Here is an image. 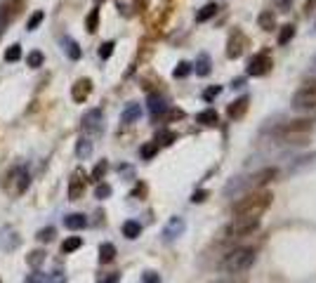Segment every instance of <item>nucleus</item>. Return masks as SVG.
I'll return each instance as SVG.
<instances>
[{
    "instance_id": "obj_1",
    "label": "nucleus",
    "mask_w": 316,
    "mask_h": 283,
    "mask_svg": "<svg viewBox=\"0 0 316 283\" xmlns=\"http://www.w3.org/2000/svg\"><path fill=\"white\" fill-rule=\"evenodd\" d=\"M272 191H265V189L248 191L238 203H234V215L236 217H259L272 205Z\"/></svg>"
},
{
    "instance_id": "obj_2",
    "label": "nucleus",
    "mask_w": 316,
    "mask_h": 283,
    "mask_svg": "<svg viewBox=\"0 0 316 283\" xmlns=\"http://www.w3.org/2000/svg\"><path fill=\"white\" fill-rule=\"evenodd\" d=\"M309 135H311V121L309 118L290 121L279 130V139L286 142V144H304Z\"/></svg>"
},
{
    "instance_id": "obj_3",
    "label": "nucleus",
    "mask_w": 316,
    "mask_h": 283,
    "mask_svg": "<svg viewBox=\"0 0 316 283\" xmlns=\"http://www.w3.org/2000/svg\"><path fill=\"white\" fill-rule=\"evenodd\" d=\"M255 248H236L234 253L227 255L224 260V271L229 274H243L255 264Z\"/></svg>"
},
{
    "instance_id": "obj_4",
    "label": "nucleus",
    "mask_w": 316,
    "mask_h": 283,
    "mask_svg": "<svg viewBox=\"0 0 316 283\" xmlns=\"http://www.w3.org/2000/svg\"><path fill=\"white\" fill-rule=\"evenodd\" d=\"M295 111H316V80H307L293 97Z\"/></svg>"
},
{
    "instance_id": "obj_5",
    "label": "nucleus",
    "mask_w": 316,
    "mask_h": 283,
    "mask_svg": "<svg viewBox=\"0 0 316 283\" xmlns=\"http://www.w3.org/2000/svg\"><path fill=\"white\" fill-rule=\"evenodd\" d=\"M31 184V175L26 167H12L8 175V180H5V187L10 189V194H15V196H19V194H24L26 189H29Z\"/></svg>"
},
{
    "instance_id": "obj_6",
    "label": "nucleus",
    "mask_w": 316,
    "mask_h": 283,
    "mask_svg": "<svg viewBox=\"0 0 316 283\" xmlns=\"http://www.w3.org/2000/svg\"><path fill=\"white\" fill-rule=\"evenodd\" d=\"M257 227H259V217H234V222L227 227L224 234L229 239H243V236H250Z\"/></svg>"
},
{
    "instance_id": "obj_7",
    "label": "nucleus",
    "mask_w": 316,
    "mask_h": 283,
    "mask_svg": "<svg viewBox=\"0 0 316 283\" xmlns=\"http://www.w3.org/2000/svg\"><path fill=\"white\" fill-rule=\"evenodd\" d=\"M80 128H83L85 135H99L104 130V114H101V109L87 111L85 116H83V121H80Z\"/></svg>"
},
{
    "instance_id": "obj_8",
    "label": "nucleus",
    "mask_w": 316,
    "mask_h": 283,
    "mask_svg": "<svg viewBox=\"0 0 316 283\" xmlns=\"http://www.w3.org/2000/svg\"><path fill=\"white\" fill-rule=\"evenodd\" d=\"M269 69H272V54L267 50L257 52V54L248 62V76H252V78H259V76L269 73Z\"/></svg>"
},
{
    "instance_id": "obj_9",
    "label": "nucleus",
    "mask_w": 316,
    "mask_h": 283,
    "mask_svg": "<svg viewBox=\"0 0 316 283\" xmlns=\"http://www.w3.org/2000/svg\"><path fill=\"white\" fill-rule=\"evenodd\" d=\"M276 177H279V170H276V167H262L259 173H255L250 180L245 182V187L250 189V191H257V189H262L265 184L274 182Z\"/></svg>"
},
{
    "instance_id": "obj_10",
    "label": "nucleus",
    "mask_w": 316,
    "mask_h": 283,
    "mask_svg": "<svg viewBox=\"0 0 316 283\" xmlns=\"http://www.w3.org/2000/svg\"><path fill=\"white\" fill-rule=\"evenodd\" d=\"M245 36L241 33V31H234V36L229 38V43H227V57L229 59H238L241 54H243V50H245Z\"/></svg>"
},
{
    "instance_id": "obj_11",
    "label": "nucleus",
    "mask_w": 316,
    "mask_h": 283,
    "mask_svg": "<svg viewBox=\"0 0 316 283\" xmlns=\"http://www.w3.org/2000/svg\"><path fill=\"white\" fill-rule=\"evenodd\" d=\"M90 92H92V80L90 78H80V80H76L73 83V87H71V97H73V102H78V104H83L90 97Z\"/></svg>"
},
{
    "instance_id": "obj_12",
    "label": "nucleus",
    "mask_w": 316,
    "mask_h": 283,
    "mask_svg": "<svg viewBox=\"0 0 316 283\" xmlns=\"http://www.w3.org/2000/svg\"><path fill=\"white\" fill-rule=\"evenodd\" d=\"M83 191H85V173H83V170H76L71 182H69V198H71V201H78V198L83 196Z\"/></svg>"
},
{
    "instance_id": "obj_13",
    "label": "nucleus",
    "mask_w": 316,
    "mask_h": 283,
    "mask_svg": "<svg viewBox=\"0 0 316 283\" xmlns=\"http://www.w3.org/2000/svg\"><path fill=\"white\" fill-rule=\"evenodd\" d=\"M22 12V3H17V0H3L0 3V19H5V22H12L17 19Z\"/></svg>"
},
{
    "instance_id": "obj_14",
    "label": "nucleus",
    "mask_w": 316,
    "mask_h": 283,
    "mask_svg": "<svg viewBox=\"0 0 316 283\" xmlns=\"http://www.w3.org/2000/svg\"><path fill=\"white\" fill-rule=\"evenodd\" d=\"M17 243H19V236L15 234V229L12 227H3L0 229V250H15Z\"/></svg>"
},
{
    "instance_id": "obj_15",
    "label": "nucleus",
    "mask_w": 316,
    "mask_h": 283,
    "mask_svg": "<svg viewBox=\"0 0 316 283\" xmlns=\"http://www.w3.org/2000/svg\"><path fill=\"white\" fill-rule=\"evenodd\" d=\"M184 227H187V224H184V219H182V217H173L170 222H168L166 229H163V239H166V241H175L177 236L184 234Z\"/></svg>"
},
{
    "instance_id": "obj_16",
    "label": "nucleus",
    "mask_w": 316,
    "mask_h": 283,
    "mask_svg": "<svg viewBox=\"0 0 316 283\" xmlns=\"http://www.w3.org/2000/svg\"><path fill=\"white\" fill-rule=\"evenodd\" d=\"M248 104H250V97H238L236 102L231 104L229 109H227V116L231 118V121H238V118H243L245 116V111H248Z\"/></svg>"
},
{
    "instance_id": "obj_17",
    "label": "nucleus",
    "mask_w": 316,
    "mask_h": 283,
    "mask_svg": "<svg viewBox=\"0 0 316 283\" xmlns=\"http://www.w3.org/2000/svg\"><path fill=\"white\" fill-rule=\"evenodd\" d=\"M166 111H168L166 99H163L161 94H149V114H151V118L163 116Z\"/></svg>"
},
{
    "instance_id": "obj_18",
    "label": "nucleus",
    "mask_w": 316,
    "mask_h": 283,
    "mask_svg": "<svg viewBox=\"0 0 316 283\" xmlns=\"http://www.w3.org/2000/svg\"><path fill=\"white\" fill-rule=\"evenodd\" d=\"M64 224H66V229H71V232H80V229L87 227V217L83 212H71V215H66Z\"/></svg>"
},
{
    "instance_id": "obj_19",
    "label": "nucleus",
    "mask_w": 316,
    "mask_h": 283,
    "mask_svg": "<svg viewBox=\"0 0 316 283\" xmlns=\"http://www.w3.org/2000/svg\"><path fill=\"white\" fill-rule=\"evenodd\" d=\"M142 116V106L139 104H128L125 109H123V114H121V123H125V125H130V123H135L137 118Z\"/></svg>"
},
{
    "instance_id": "obj_20",
    "label": "nucleus",
    "mask_w": 316,
    "mask_h": 283,
    "mask_svg": "<svg viewBox=\"0 0 316 283\" xmlns=\"http://www.w3.org/2000/svg\"><path fill=\"white\" fill-rule=\"evenodd\" d=\"M62 45H64V52H66V57L69 59H73V62H76V59H80V54H83V52H80V45L76 43V40H73V38H62Z\"/></svg>"
},
{
    "instance_id": "obj_21",
    "label": "nucleus",
    "mask_w": 316,
    "mask_h": 283,
    "mask_svg": "<svg viewBox=\"0 0 316 283\" xmlns=\"http://www.w3.org/2000/svg\"><path fill=\"white\" fill-rule=\"evenodd\" d=\"M220 12V5L217 3H208V5H203L198 12H196V22H208V19H213V17Z\"/></svg>"
},
{
    "instance_id": "obj_22",
    "label": "nucleus",
    "mask_w": 316,
    "mask_h": 283,
    "mask_svg": "<svg viewBox=\"0 0 316 283\" xmlns=\"http://www.w3.org/2000/svg\"><path fill=\"white\" fill-rule=\"evenodd\" d=\"M116 260V246L114 243H101L99 246V262L101 264H111Z\"/></svg>"
},
{
    "instance_id": "obj_23",
    "label": "nucleus",
    "mask_w": 316,
    "mask_h": 283,
    "mask_svg": "<svg viewBox=\"0 0 316 283\" xmlns=\"http://www.w3.org/2000/svg\"><path fill=\"white\" fill-rule=\"evenodd\" d=\"M90 153H92V142L87 137H80L78 142H76V156L85 160V158H90Z\"/></svg>"
},
{
    "instance_id": "obj_24",
    "label": "nucleus",
    "mask_w": 316,
    "mask_h": 283,
    "mask_svg": "<svg viewBox=\"0 0 316 283\" xmlns=\"http://www.w3.org/2000/svg\"><path fill=\"white\" fill-rule=\"evenodd\" d=\"M139 234H142V224L135 222V219H128V222L123 224V236H125V239L132 241V239H137Z\"/></svg>"
},
{
    "instance_id": "obj_25",
    "label": "nucleus",
    "mask_w": 316,
    "mask_h": 283,
    "mask_svg": "<svg viewBox=\"0 0 316 283\" xmlns=\"http://www.w3.org/2000/svg\"><path fill=\"white\" fill-rule=\"evenodd\" d=\"M257 24H259V29H262V31H272L274 26H276V17H274L272 10H265V12L259 15Z\"/></svg>"
},
{
    "instance_id": "obj_26",
    "label": "nucleus",
    "mask_w": 316,
    "mask_h": 283,
    "mask_svg": "<svg viewBox=\"0 0 316 283\" xmlns=\"http://www.w3.org/2000/svg\"><path fill=\"white\" fill-rule=\"evenodd\" d=\"M80 246H83V239H80V236H69V239L62 243V253H64V255L76 253Z\"/></svg>"
},
{
    "instance_id": "obj_27",
    "label": "nucleus",
    "mask_w": 316,
    "mask_h": 283,
    "mask_svg": "<svg viewBox=\"0 0 316 283\" xmlns=\"http://www.w3.org/2000/svg\"><path fill=\"white\" fill-rule=\"evenodd\" d=\"M97 26H99V10L94 8V10H90V15L85 17V31L87 33H94Z\"/></svg>"
},
{
    "instance_id": "obj_28",
    "label": "nucleus",
    "mask_w": 316,
    "mask_h": 283,
    "mask_svg": "<svg viewBox=\"0 0 316 283\" xmlns=\"http://www.w3.org/2000/svg\"><path fill=\"white\" fill-rule=\"evenodd\" d=\"M196 121H198L201 125H217V111H215V109L201 111V114L196 116Z\"/></svg>"
},
{
    "instance_id": "obj_29",
    "label": "nucleus",
    "mask_w": 316,
    "mask_h": 283,
    "mask_svg": "<svg viewBox=\"0 0 316 283\" xmlns=\"http://www.w3.org/2000/svg\"><path fill=\"white\" fill-rule=\"evenodd\" d=\"M22 59V45L15 43V45H10L8 50H5V62L8 64H15V62H19Z\"/></svg>"
},
{
    "instance_id": "obj_30",
    "label": "nucleus",
    "mask_w": 316,
    "mask_h": 283,
    "mask_svg": "<svg viewBox=\"0 0 316 283\" xmlns=\"http://www.w3.org/2000/svg\"><path fill=\"white\" fill-rule=\"evenodd\" d=\"M295 38V26L293 24H286V26H281L279 31V45H288L290 40Z\"/></svg>"
},
{
    "instance_id": "obj_31",
    "label": "nucleus",
    "mask_w": 316,
    "mask_h": 283,
    "mask_svg": "<svg viewBox=\"0 0 316 283\" xmlns=\"http://www.w3.org/2000/svg\"><path fill=\"white\" fill-rule=\"evenodd\" d=\"M107 170H109V163H107V160H99V163L94 165L92 175H90V180H92L94 184H99V182L104 180V175H107Z\"/></svg>"
},
{
    "instance_id": "obj_32",
    "label": "nucleus",
    "mask_w": 316,
    "mask_h": 283,
    "mask_svg": "<svg viewBox=\"0 0 316 283\" xmlns=\"http://www.w3.org/2000/svg\"><path fill=\"white\" fill-rule=\"evenodd\" d=\"M210 57L208 54H198V59H196V73L198 76H208L210 73Z\"/></svg>"
},
{
    "instance_id": "obj_33",
    "label": "nucleus",
    "mask_w": 316,
    "mask_h": 283,
    "mask_svg": "<svg viewBox=\"0 0 316 283\" xmlns=\"http://www.w3.org/2000/svg\"><path fill=\"white\" fill-rule=\"evenodd\" d=\"M26 262H29L33 269H38L45 262V250H31V253L26 255Z\"/></svg>"
},
{
    "instance_id": "obj_34",
    "label": "nucleus",
    "mask_w": 316,
    "mask_h": 283,
    "mask_svg": "<svg viewBox=\"0 0 316 283\" xmlns=\"http://www.w3.org/2000/svg\"><path fill=\"white\" fill-rule=\"evenodd\" d=\"M43 19H45V12L43 10H38V12H33V15L29 17V22H26V31H36L40 24H43Z\"/></svg>"
},
{
    "instance_id": "obj_35",
    "label": "nucleus",
    "mask_w": 316,
    "mask_h": 283,
    "mask_svg": "<svg viewBox=\"0 0 316 283\" xmlns=\"http://www.w3.org/2000/svg\"><path fill=\"white\" fill-rule=\"evenodd\" d=\"M55 236H57V229H55V227H43V229L36 234V239L40 241V243H50Z\"/></svg>"
},
{
    "instance_id": "obj_36",
    "label": "nucleus",
    "mask_w": 316,
    "mask_h": 283,
    "mask_svg": "<svg viewBox=\"0 0 316 283\" xmlns=\"http://www.w3.org/2000/svg\"><path fill=\"white\" fill-rule=\"evenodd\" d=\"M45 62V54L40 50H33V52H29V57H26V64L31 66V69H38V66Z\"/></svg>"
},
{
    "instance_id": "obj_37",
    "label": "nucleus",
    "mask_w": 316,
    "mask_h": 283,
    "mask_svg": "<svg viewBox=\"0 0 316 283\" xmlns=\"http://www.w3.org/2000/svg\"><path fill=\"white\" fill-rule=\"evenodd\" d=\"M139 153H142L144 160H151V158H153V156L158 153V144H156V142H149V144L142 146V151H139Z\"/></svg>"
},
{
    "instance_id": "obj_38",
    "label": "nucleus",
    "mask_w": 316,
    "mask_h": 283,
    "mask_svg": "<svg viewBox=\"0 0 316 283\" xmlns=\"http://www.w3.org/2000/svg\"><path fill=\"white\" fill-rule=\"evenodd\" d=\"M189 73H191V64H187V62H180V64L175 66L173 76H175V78H187Z\"/></svg>"
},
{
    "instance_id": "obj_39",
    "label": "nucleus",
    "mask_w": 316,
    "mask_h": 283,
    "mask_svg": "<svg viewBox=\"0 0 316 283\" xmlns=\"http://www.w3.org/2000/svg\"><path fill=\"white\" fill-rule=\"evenodd\" d=\"M175 142V132L170 130H163V132H158V137H156V144H163V146H170Z\"/></svg>"
},
{
    "instance_id": "obj_40",
    "label": "nucleus",
    "mask_w": 316,
    "mask_h": 283,
    "mask_svg": "<svg viewBox=\"0 0 316 283\" xmlns=\"http://www.w3.org/2000/svg\"><path fill=\"white\" fill-rule=\"evenodd\" d=\"M111 196V187H109L107 182H99V184H97V189H94V198H109Z\"/></svg>"
},
{
    "instance_id": "obj_41",
    "label": "nucleus",
    "mask_w": 316,
    "mask_h": 283,
    "mask_svg": "<svg viewBox=\"0 0 316 283\" xmlns=\"http://www.w3.org/2000/svg\"><path fill=\"white\" fill-rule=\"evenodd\" d=\"M114 47H116L114 40H107V43L99 47V57H101V59H109L111 54H114Z\"/></svg>"
},
{
    "instance_id": "obj_42",
    "label": "nucleus",
    "mask_w": 316,
    "mask_h": 283,
    "mask_svg": "<svg viewBox=\"0 0 316 283\" xmlns=\"http://www.w3.org/2000/svg\"><path fill=\"white\" fill-rule=\"evenodd\" d=\"M182 118H184V111H182V109L166 111V121H168V123H173V121H182Z\"/></svg>"
},
{
    "instance_id": "obj_43",
    "label": "nucleus",
    "mask_w": 316,
    "mask_h": 283,
    "mask_svg": "<svg viewBox=\"0 0 316 283\" xmlns=\"http://www.w3.org/2000/svg\"><path fill=\"white\" fill-rule=\"evenodd\" d=\"M24 283H47V276L40 274V271H33V274L26 276V281Z\"/></svg>"
},
{
    "instance_id": "obj_44",
    "label": "nucleus",
    "mask_w": 316,
    "mask_h": 283,
    "mask_svg": "<svg viewBox=\"0 0 316 283\" xmlns=\"http://www.w3.org/2000/svg\"><path fill=\"white\" fill-rule=\"evenodd\" d=\"M142 283H161V276H158L156 271H146V274L142 276Z\"/></svg>"
},
{
    "instance_id": "obj_45",
    "label": "nucleus",
    "mask_w": 316,
    "mask_h": 283,
    "mask_svg": "<svg viewBox=\"0 0 316 283\" xmlns=\"http://www.w3.org/2000/svg\"><path fill=\"white\" fill-rule=\"evenodd\" d=\"M220 92H222V87H217V85H215V87H208V90L203 92V97H205V99L210 102V99H213V97H217Z\"/></svg>"
},
{
    "instance_id": "obj_46",
    "label": "nucleus",
    "mask_w": 316,
    "mask_h": 283,
    "mask_svg": "<svg viewBox=\"0 0 316 283\" xmlns=\"http://www.w3.org/2000/svg\"><path fill=\"white\" fill-rule=\"evenodd\" d=\"M205 198H208V191H205V189H201V191H196L194 196H191V201H194V203H203Z\"/></svg>"
},
{
    "instance_id": "obj_47",
    "label": "nucleus",
    "mask_w": 316,
    "mask_h": 283,
    "mask_svg": "<svg viewBox=\"0 0 316 283\" xmlns=\"http://www.w3.org/2000/svg\"><path fill=\"white\" fill-rule=\"evenodd\" d=\"M304 10H307V12H314V10H316V0H307V3H304Z\"/></svg>"
},
{
    "instance_id": "obj_48",
    "label": "nucleus",
    "mask_w": 316,
    "mask_h": 283,
    "mask_svg": "<svg viewBox=\"0 0 316 283\" xmlns=\"http://www.w3.org/2000/svg\"><path fill=\"white\" fill-rule=\"evenodd\" d=\"M290 3H293V0H279V8H281V10H286L288 5H290Z\"/></svg>"
},
{
    "instance_id": "obj_49",
    "label": "nucleus",
    "mask_w": 316,
    "mask_h": 283,
    "mask_svg": "<svg viewBox=\"0 0 316 283\" xmlns=\"http://www.w3.org/2000/svg\"><path fill=\"white\" fill-rule=\"evenodd\" d=\"M231 87H243V78H236L234 83H231Z\"/></svg>"
},
{
    "instance_id": "obj_50",
    "label": "nucleus",
    "mask_w": 316,
    "mask_h": 283,
    "mask_svg": "<svg viewBox=\"0 0 316 283\" xmlns=\"http://www.w3.org/2000/svg\"><path fill=\"white\" fill-rule=\"evenodd\" d=\"M101 283H118V274H114L111 278H107V281H101Z\"/></svg>"
},
{
    "instance_id": "obj_51",
    "label": "nucleus",
    "mask_w": 316,
    "mask_h": 283,
    "mask_svg": "<svg viewBox=\"0 0 316 283\" xmlns=\"http://www.w3.org/2000/svg\"><path fill=\"white\" fill-rule=\"evenodd\" d=\"M5 26H8V22H5V19H0V36L5 33Z\"/></svg>"
},
{
    "instance_id": "obj_52",
    "label": "nucleus",
    "mask_w": 316,
    "mask_h": 283,
    "mask_svg": "<svg viewBox=\"0 0 316 283\" xmlns=\"http://www.w3.org/2000/svg\"><path fill=\"white\" fill-rule=\"evenodd\" d=\"M64 281H66L64 276H59V278H55V281H52V283H64Z\"/></svg>"
},
{
    "instance_id": "obj_53",
    "label": "nucleus",
    "mask_w": 316,
    "mask_h": 283,
    "mask_svg": "<svg viewBox=\"0 0 316 283\" xmlns=\"http://www.w3.org/2000/svg\"><path fill=\"white\" fill-rule=\"evenodd\" d=\"M97 3H104V0H97Z\"/></svg>"
},
{
    "instance_id": "obj_54",
    "label": "nucleus",
    "mask_w": 316,
    "mask_h": 283,
    "mask_svg": "<svg viewBox=\"0 0 316 283\" xmlns=\"http://www.w3.org/2000/svg\"><path fill=\"white\" fill-rule=\"evenodd\" d=\"M17 3H22V0H17Z\"/></svg>"
},
{
    "instance_id": "obj_55",
    "label": "nucleus",
    "mask_w": 316,
    "mask_h": 283,
    "mask_svg": "<svg viewBox=\"0 0 316 283\" xmlns=\"http://www.w3.org/2000/svg\"><path fill=\"white\" fill-rule=\"evenodd\" d=\"M0 283H3V278H0Z\"/></svg>"
}]
</instances>
